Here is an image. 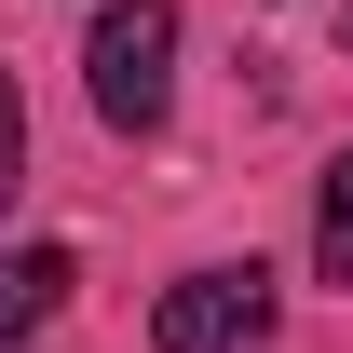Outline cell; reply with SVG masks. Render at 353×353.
<instances>
[{
  "mask_svg": "<svg viewBox=\"0 0 353 353\" xmlns=\"http://www.w3.org/2000/svg\"><path fill=\"white\" fill-rule=\"evenodd\" d=\"M312 272H326V285H353V150L326 163V204H312Z\"/></svg>",
  "mask_w": 353,
  "mask_h": 353,
  "instance_id": "4",
  "label": "cell"
},
{
  "mask_svg": "<svg viewBox=\"0 0 353 353\" xmlns=\"http://www.w3.org/2000/svg\"><path fill=\"white\" fill-rule=\"evenodd\" d=\"M82 82H95V123L150 136L163 95H176V0H109L95 41H82Z\"/></svg>",
  "mask_w": 353,
  "mask_h": 353,
  "instance_id": "1",
  "label": "cell"
},
{
  "mask_svg": "<svg viewBox=\"0 0 353 353\" xmlns=\"http://www.w3.org/2000/svg\"><path fill=\"white\" fill-rule=\"evenodd\" d=\"M68 285H82V259H68V245H14V259H0V353L41 340L54 312H68Z\"/></svg>",
  "mask_w": 353,
  "mask_h": 353,
  "instance_id": "3",
  "label": "cell"
},
{
  "mask_svg": "<svg viewBox=\"0 0 353 353\" xmlns=\"http://www.w3.org/2000/svg\"><path fill=\"white\" fill-rule=\"evenodd\" d=\"M272 326V272H190V285H163V312H150V340L163 353H245Z\"/></svg>",
  "mask_w": 353,
  "mask_h": 353,
  "instance_id": "2",
  "label": "cell"
},
{
  "mask_svg": "<svg viewBox=\"0 0 353 353\" xmlns=\"http://www.w3.org/2000/svg\"><path fill=\"white\" fill-rule=\"evenodd\" d=\"M14 190H28V95L0 82V204H14Z\"/></svg>",
  "mask_w": 353,
  "mask_h": 353,
  "instance_id": "5",
  "label": "cell"
}]
</instances>
